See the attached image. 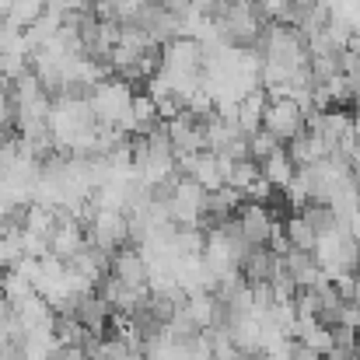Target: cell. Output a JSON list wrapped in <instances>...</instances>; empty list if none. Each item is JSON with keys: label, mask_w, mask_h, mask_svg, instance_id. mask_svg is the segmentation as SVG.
Here are the masks:
<instances>
[{"label": "cell", "mask_w": 360, "mask_h": 360, "mask_svg": "<svg viewBox=\"0 0 360 360\" xmlns=\"http://www.w3.org/2000/svg\"><path fill=\"white\" fill-rule=\"evenodd\" d=\"M133 98H136L133 84H126L120 77H109V81H102V84H95L88 91V102H91V112H95L98 126H112V129H122V133L129 129Z\"/></svg>", "instance_id": "obj_1"}, {"label": "cell", "mask_w": 360, "mask_h": 360, "mask_svg": "<svg viewBox=\"0 0 360 360\" xmlns=\"http://www.w3.org/2000/svg\"><path fill=\"white\" fill-rule=\"evenodd\" d=\"M276 150H280V140H276L273 133L259 129L255 136H248V158H252V161H259V165H262V161H266L269 154H276Z\"/></svg>", "instance_id": "obj_14"}, {"label": "cell", "mask_w": 360, "mask_h": 360, "mask_svg": "<svg viewBox=\"0 0 360 360\" xmlns=\"http://www.w3.org/2000/svg\"><path fill=\"white\" fill-rule=\"evenodd\" d=\"M235 224H238V231L245 235V241H248L252 248L269 245L273 231H276V217H273V210H269L266 203H252V200H245V207L238 210Z\"/></svg>", "instance_id": "obj_4"}, {"label": "cell", "mask_w": 360, "mask_h": 360, "mask_svg": "<svg viewBox=\"0 0 360 360\" xmlns=\"http://www.w3.org/2000/svg\"><path fill=\"white\" fill-rule=\"evenodd\" d=\"M129 241H133L129 238V217L120 210H98L95 221L88 224V245H95L109 255H116Z\"/></svg>", "instance_id": "obj_3"}, {"label": "cell", "mask_w": 360, "mask_h": 360, "mask_svg": "<svg viewBox=\"0 0 360 360\" xmlns=\"http://www.w3.org/2000/svg\"><path fill=\"white\" fill-rule=\"evenodd\" d=\"M262 129L273 133L280 143H290V140H297V136L308 129V116H304V109H301L297 102H290V98H276V102L266 105Z\"/></svg>", "instance_id": "obj_2"}, {"label": "cell", "mask_w": 360, "mask_h": 360, "mask_svg": "<svg viewBox=\"0 0 360 360\" xmlns=\"http://www.w3.org/2000/svg\"><path fill=\"white\" fill-rule=\"evenodd\" d=\"M112 276L136 290H150V266H147V255L140 245H126L112 255Z\"/></svg>", "instance_id": "obj_6"}, {"label": "cell", "mask_w": 360, "mask_h": 360, "mask_svg": "<svg viewBox=\"0 0 360 360\" xmlns=\"http://www.w3.org/2000/svg\"><path fill=\"white\" fill-rule=\"evenodd\" d=\"M259 360H294V357H290V347H287V350H280V354H262Z\"/></svg>", "instance_id": "obj_16"}, {"label": "cell", "mask_w": 360, "mask_h": 360, "mask_svg": "<svg viewBox=\"0 0 360 360\" xmlns=\"http://www.w3.org/2000/svg\"><path fill=\"white\" fill-rule=\"evenodd\" d=\"M0 294L18 308L21 301H28L32 294H35V287H32V280H25L21 273H14V269H7L4 276H0Z\"/></svg>", "instance_id": "obj_12"}, {"label": "cell", "mask_w": 360, "mask_h": 360, "mask_svg": "<svg viewBox=\"0 0 360 360\" xmlns=\"http://www.w3.org/2000/svg\"><path fill=\"white\" fill-rule=\"evenodd\" d=\"M259 168H262V179H266L273 189H287V186L294 182V175H297V165L290 161L287 147H280L276 154H269Z\"/></svg>", "instance_id": "obj_9"}, {"label": "cell", "mask_w": 360, "mask_h": 360, "mask_svg": "<svg viewBox=\"0 0 360 360\" xmlns=\"http://www.w3.org/2000/svg\"><path fill=\"white\" fill-rule=\"evenodd\" d=\"M259 175H262L259 161L245 158V161H235V168H231V175H228V182H224V186H231V189H238V193H248V186H252Z\"/></svg>", "instance_id": "obj_13"}, {"label": "cell", "mask_w": 360, "mask_h": 360, "mask_svg": "<svg viewBox=\"0 0 360 360\" xmlns=\"http://www.w3.org/2000/svg\"><path fill=\"white\" fill-rule=\"evenodd\" d=\"M266 105H269V98H266V91H262V88H259V91H252V95L238 105V126H241V133H245V136H255V133L262 129Z\"/></svg>", "instance_id": "obj_10"}, {"label": "cell", "mask_w": 360, "mask_h": 360, "mask_svg": "<svg viewBox=\"0 0 360 360\" xmlns=\"http://www.w3.org/2000/svg\"><path fill=\"white\" fill-rule=\"evenodd\" d=\"M168 136H172V147H175V158L182 154H203L207 150V136H203V120H196L189 109L182 116L165 122Z\"/></svg>", "instance_id": "obj_5"}, {"label": "cell", "mask_w": 360, "mask_h": 360, "mask_svg": "<svg viewBox=\"0 0 360 360\" xmlns=\"http://www.w3.org/2000/svg\"><path fill=\"white\" fill-rule=\"evenodd\" d=\"M81 248H88V228L77 224V221H60V228H56L53 238H49V255L70 262Z\"/></svg>", "instance_id": "obj_8"}, {"label": "cell", "mask_w": 360, "mask_h": 360, "mask_svg": "<svg viewBox=\"0 0 360 360\" xmlns=\"http://www.w3.org/2000/svg\"><path fill=\"white\" fill-rule=\"evenodd\" d=\"M354 105H357V112H360V91H354Z\"/></svg>", "instance_id": "obj_17"}, {"label": "cell", "mask_w": 360, "mask_h": 360, "mask_svg": "<svg viewBox=\"0 0 360 360\" xmlns=\"http://www.w3.org/2000/svg\"><path fill=\"white\" fill-rule=\"evenodd\" d=\"M221 4H235V0H221Z\"/></svg>", "instance_id": "obj_18"}, {"label": "cell", "mask_w": 360, "mask_h": 360, "mask_svg": "<svg viewBox=\"0 0 360 360\" xmlns=\"http://www.w3.org/2000/svg\"><path fill=\"white\" fill-rule=\"evenodd\" d=\"M241 276L248 283H273L280 276V255L269 245H259L248 252V259L241 262Z\"/></svg>", "instance_id": "obj_7"}, {"label": "cell", "mask_w": 360, "mask_h": 360, "mask_svg": "<svg viewBox=\"0 0 360 360\" xmlns=\"http://www.w3.org/2000/svg\"><path fill=\"white\" fill-rule=\"evenodd\" d=\"M53 360H91V357H88L84 347H60V354Z\"/></svg>", "instance_id": "obj_15"}, {"label": "cell", "mask_w": 360, "mask_h": 360, "mask_svg": "<svg viewBox=\"0 0 360 360\" xmlns=\"http://www.w3.org/2000/svg\"><path fill=\"white\" fill-rule=\"evenodd\" d=\"M283 231H287V241H290V248H297V252H311V255H315L319 235H315V228H311V224L304 221V214H294V217H287Z\"/></svg>", "instance_id": "obj_11"}]
</instances>
